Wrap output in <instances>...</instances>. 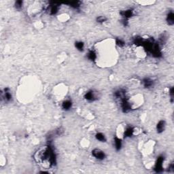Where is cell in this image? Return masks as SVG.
<instances>
[{
	"label": "cell",
	"instance_id": "obj_1",
	"mask_svg": "<svg viewBox=\"0 0 174 174\" xmlns=\"http://www.w3.org/2000/svg\"><path fill=\"white\" fill-rule=\"evenodd\" d=\"M35 159L37 163L43 167L48 169L56 163V155L53 148L50 145H47L36 153Z\"/></svg>",
	"mask_w": 174,
	"mask_h": 174
},
{
	"label": "cell",
	"instance_id": "obj_2",
	"mask_svg": "<svg viewBox=\"0 0 174 174\" xmlns=\"http://www.w3.org/2000/svg\"><path fill=\"white\" fill-rule=\"evenodd\" d=\"M60 5H61V3L57 2H50L49 5L47 7L46 10L48 11L50 15H55L59 12Z\"/></svg>",
	"mask_w": 174,
	"mask_h": 174
},
{
	"label": "cell",
	"instance_id": "obj_3",
	"mask_svg": "<svg viewBox=\"0 0 174 174\" xmlns=\"http://www.w3.org/2000/svg\"><path fill=\"white\" fill-rule=\"evenodd\" d=\"M91 154L92 157L98 161H103L106 158V155L105 152L99 149V148H95V149L92 150Z\"/></svg>",
	"mask_w": 174,
	"mask_h": 174
},
{
	"label": "cell",
	"instance_id": "obj_4",
	"mask_svg": "<svg viewBox=\"0 0 174 174\" xmlns=\"http://www.w3.org/2000/svg\"><path fill=\"white\" fill-rule=\"evenodd\" d=\"M114 97H115V99H116L119 103L120 102V101L124 100V99H127V97H126V92L124 88H119V89L116 90V91L114 92Z\"/></svg>",
	"mask_w": 174,
	"mask_h": 174
},
{
	"label": "cell",
	"instance_id": "obj_5",
	"mask_svg": "<svg viewBox=\"0 0 174 174\" xmlns=\"http://www.w3.org/2000/svg\"><path fill=\"white\" fill-rule=\"evenodd\" d=\"M165 161V157L163 156H159L156 161L154 170L156 173H161L163 171V163Z\"/></svg>",
	"mask_w": 174,
	"mask_h": 174
},
{
	"label": "cell",
	"instance_id": "obj_6",
	"mask_svg": "<svg viewBox=\"0 0 174 174\" xmlns=\"http://www.w3.org/2000/svg\"><path fill=\"white\" fill-rule=\"evenodd\" d=\"M120 105L121 110H122L123 113L126 114L131 111L132 106L129 101H128V98L124 99V100L120 101Z\"/></svg>",
	"mask_w": 174,
	"mask_h": 174
},
{
	"label": "cell",
	"instance_id": "obj_7",
	"mask_svg": "<svg viewBox=\"0 0 174 174\" xmlns=\"http://www.w3.org/2000/svg\"><path fill=\"white\" fill-rule=\"evenodd\" d=\"M84 99L88 102H94L97 99V96L96 95V92L93 90H88L84 95Z\"/></svg>",
	"mask_w": 174,
	"mask_h": 174
},
{
	"label": "cell",
	"instance_id": "obj_8",
	"mask_svg": "<svg viewBox=\"0 0 174 174\" xmlns=\"http://www.w3.org/2000/svg\"><path fill=\"white\" fill-rule=\"evenodd\" d=\"M120 14L121 16H122V20L128 21V20H129L132 16H133L134 11L132 8H128L126 9V10L121 11V12H120Z\"/></svg>",
	"mask_w": 174,
	"mask_h": 174
},
{
	"label": "cell",
	"instance_id": "obj_9",
	"mask_svg": "<svg viewBox=\"0 0 174 174\" xmlns=\"http://www.w3.org/2000/svg\"><path fill=\"white\" fill-rule=\"evenodd\" d=\"M143 86L146 89H150L155 86V81L150 78H144L141 81Z\"/></svg>",
	"mask_w": 174,
	"mask_h": 174
},
{
	"label": "cell",
	"instance_id": "obj_10",
	"mask_svg": "<svg viewBox=\"0 0 174 174\" xmlns=\"http://www.w3.org/2000/svg\"><path fill=\"white\" fill-rule=\"evenodd\" d=\"M166 127V122L164 120H159L156 126V130H157V133L161 134L163 133L165 130Z\"/></svg>",
	"mask_w": 174,
	"mask_h": 174
},
{
	"label": "cell",
	"instance_id": "obj_11",
	"mask_svg": "<svg viewBox=\"0 0 174 174\" xmlns=\"http://www.w3.org/2000/svg\"><path fill=\"white\" fill-rule=\"evenodd\" d=\"M3 99H4L5 102H10V101L12 100V95L9 88H4V90H3Z\"/></svg>",
	"mask_w": 174,
	"mask_h": 174
},
{
	"label": "cell",
	"instance_id": "obj_12",
	"mask_svg": "<svg viewBox=\"0 0 174 174\" xmlns=\"http://www.w3.org/2000/svg\"><path fill=\"white\" fill-rule=\"evenodd\" d=\"M72 106H73V103H72V100L70 99H67V100H65L63 101L62 105H61V108L63 110L65 111H69V110H71V108H72Z\"/></svg>",
	"mask_w": 174,
	"mask_h": 174
},
{
	"label": "cell",
	"instance_id": "obj_13",
	"mask_svg": "<svg viewBox=\"0 0 174 174\" xmlns=\"http://www.w3.org/2000/svg\"><path fill=\"white\" fill-rule=\"evenodd\" d=\"M134 132H135V128L133 126H128L126 128L124 132V138H128V137H131L134 135Z\"/></svg>",
	"mask_w": 174,
	"mask_h": 174
},
{
	"label": "cell",
	"instance_id": "obj_14",
	"mask_svg": "<svg viewBox=\"0 0 174 174\" xmlns=\"http://www.w3.org/2000/svg\"><path fill=\"white\" fill-rule=\"evenodd\" d=\"M114 146L116 151H120L122 146V140L118 137L114 138Z\"/></svg>",
	"mask_w": 174,
	"mask_h": 174
},
{
	"label": "cell",
	"instance_id": "obj_15",
	"mask_svg": "<svg viewBox=\"0 0 174 174\" xmlns=\"http://www.w3.org/2000/svg\"><path fill=\"white\" fill-rule=\"evenodd\" d=\"M166 21L167 23L169 25L172 26L174 24V13L173 11H169L167 14L166 16Z\"/></svg>",
	"mask_w": 174,
	"mask_h": 174
},
{
	"label": "cell",
	"instance_id": "obj_16",
	"mask_svg": "<svg viewBox=\"0 0 174 174\" xmlns=\"http://www.w3.org/2000/svg\"><path fill=\"white\" fill-rule=\"evenodd\" d=\"M86 57L88 58V59L90 60V61L94 62V61H95L96 60H97V53H96L95 51H94V50H88V52H87Z\"/></svg>",
	"mask_w": 174,
	"mask_h": 174
},
{
	"label": "cell",
	"instance_id": "obj_17",
	"mask_svg": "<svg viewBox=\"0 0 174 174\" xmlns=\"http://www.w3.org/2000/svg\"><path fill=\"white\" fill-rule=\"evenodd\" d=\"M65 4L69 5L70 8L75 9V10H78L81 6V2L79 1H72V2H66L65 3Z\"/></svg>",
	"mask_w": 174,
	"mask_h": 174
},
{
	"label": "cell",
	"instance_id": "obj_18",
	"mask_svg": "<svg viewBox=\"0 0 174 174\" xmlns=\"http://www.w3.org/2000/svg\"><path fill=\"white\" fill-rule=\"evenodd\" d=\"M95 139H97V141H100V142H103V143L106 142L107 138L106 135H105L103 133H101V132H97V133L95 134Z\"/></svg>",
	"mask_w": 174,
	"mask_h": 174
},
{
	"label": "cell",
	"instance_id": "obj_19",
	"mask_svg": "<svg viewBox=\"0 0 174 174\" xmlns=\"http://www.w3.org/2000/svg\"><path fill=\"white\" fill-rule=\"evenodd\" d=\"M75 47L80 52H82L84 50V43L82 41H77L75 42Z\"/></svg>",
	"mask_w": 174,
	"mask_h": 174
},
{
	"label": "cell",
	"instance_id": "obj_20",
	"mask_svg": "<svg viewBox=\"0 0 174 174\" xmlns=\"http://www.w3.org/2000/svg\"><path fill=\"white\" fill-rule=\"evenodd\" d=\"M115 42H116V45L117 46L120 47V48H122V47H124L125 45L124 41L123 40V39H120V38H116Z\"/></svg>",
	"mask_w": 174,
	"mask_h": 174
},
{
	"label": "cell",
	"instance_id": "obj_21",
	"mask_svg": "<svg viewBox=\"0 0 174 174\" xmlns=\"http://www.w3.org/2000/svg\"><path fill=\"white\" fill-rule=\"evenodd\" d=\"M107 20H108V19L104 16H97V18H96V21H97L98 23H101V24L105 23V22L107 21Z\"/></svg>",
	"mask_w": 174,
	"mask_h": 174
},
{
	"label": "cell",
	"instance_id": "obj_22",
	"mask_svg": "<svg viewBox=\"0 0 174 174\" xmlns=\"http://www.w3.org/2000/svg\"><path fill=\"white\" fill-rule=\"evenodd\" d=\"M23 1H21V0H19V1H15V3H14V7H15V8L18 10H21L22 8H23Z\"/></svg>",
	"mask_w": 174,
	"mask_h": 174
},
{
	"label": "cell",
	"instance_id": "obj_23",
	"mask_svg": "<svg viewBox=\"0 0 174 174\" xmlns=\"http://www.w3.org/2000/svg\"><path fill=\"white\" fill-rule=\"evenodd\" d=\"M169 95L170 97V101L172 103L173 102V96H174V92H173V87L171 86L169 90Z\"/></svg>",
	"mask_w": 174,
	"mask_h": 174
},
{
	"label": "cell",
	"instance_id": "obj_24",
	"mask_svg": "<svg viewBox=\"0 0 174 174\" xmlns=\"http://www.w3.org/2000/svg\"><path fill=\"white\" fill-rule=\"evenodd\" d=\"M173 169H174V163L173 162H172L171 163H170V165H169L168 171L169 172H173Z\"/></svg>",
	"mask_w": 174,
	"mask_h": 174
}]
</instances>
